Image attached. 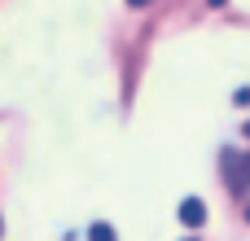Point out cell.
<instances>
[{
  "instance_id": "2",
  "label": "cell",
  "mask_w": 250,
  "mask_h": 241,
  "mask_svg": "<svg viewBox=\"0 0 250 241\" xmlns=\"http://www.w3.org/2000/svg\"><path fill=\"white\" fill-rule=\"evenodd\" d=\"M180 224L185 228H202L207 224V202L202 198H185L180 202Z\"/></svg>"
},
{
  "instance_id": "8",
  "label": "cell",
  "mask_w": 250,
  "mask_h": 241,
  "mask_svg": "<svg viewBox=\"0 0 250 241\" xmlns=\"http://www.w3.org/2000/svg\"><path fill=\"white\" fill-rule=\"evenodd\" d=\"M185 241H198V237H185Z\"/></svg>"
},
{
  "instance_id": "1",
  "label": "cell",
  "mask_w": 250,
  "mask_h": 241,
  "mask_svg": "<svg viewBox=\"0 0 250 241\" xmlns=\"http://www.w3.org/2000/svg\"><path fill=\"white\" fill-rule=\"evenodd\" d=\"M224 176H229V189L233 193H246L250 189V158H242L237 149H224Z\"/></svg>"
},
{
  "instance_id": "6",
  "label": "cell",
  "mask_w": 250,
  "mask_h": 241,
  "mask_svg": "<svg viewBox=\"0 0 250 241\" xmlns=\"http://www.w3.org/2000/svg\"><path fill=\"white\" fill-rule=\"evenodd\" d=\"M0 237H4V220H0Z\"/></svg>"
},
{
  "instance_id": "5",
  "label": "cell",
  "mask_w": 250,
  "mask_h": 241,
  "mask_svg": "<svg viewBox=\"0 0 250 241\" xmlns=\"http://www.w3.org/2000/svg\"><path fill=\"white\" fill-rule=\"evenodd\" d=\"M242 132H246V141H250V119H246V127H242Z\"/></svg>"
},
{
  "instance_id": "3",
  "label": "cell",
  "mask_w": 250,
  "mask_h": 241,
  "mask_svg": "<svg viewBox=\"0 0 250 241\" xmlns=\"http://www.w3.org/2000/svg\"><path fill=\"white\" fill-rule=\"evenodd\" d=\"M88 241H119V233H114L110 224H92V228H88Z\"/></svg>"
},
{
  "instance_id": "4",
  "label": "cell",
  "mask_w": 250,
  "mask_h": 241,
  "mask_svg": "<svg viewBox=\"0 0 250 241\" xmlns=\"http://www.w3.org/2000/svg\"><path fill=\"white\" fill-rule=\"evenodd\" d=\"M127 4H132V9H149L154 0H127Z\"/></svg>"
},
{
  "instance_id": "7",
  "label": "cell",
  "mask_w": 250,
  "mask_h": 241,
  "mask_svg": "<svg viewBox=\"0 0 250 241\" xmlns=\"http://www.w3.org/2000/svg\"><path fill=\"white\" fill-rule=\"evenodd\" d=\"M246 220H250V206H246Z\"/></svg>"
}]
</instances>
